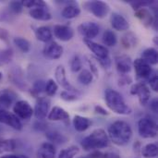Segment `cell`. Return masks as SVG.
I'll return each mask as SVG.
<instances>
[{
  "label": "cell",
  "mask_w": 158,
  "mask_h": 158,
  "mask_svg": "<svg viewBox=\"0 0 158 158\" xmlns=\"http://www.w3.org/2000/svg\"><path fill=\"white\" fill-rule=\"evenodd\" d=\"M115 62H116V68L119 73L125 75L131 72L132 69V60L129 56L127 55L118 56L115 58Z\"/></svg>",
  "instance_id": "obj_15"
},
{
  "label": "cell",
  "mask_w": 158,
  "mask_h": 158,
  "mask_svg": "<svg viewBox=\"0 0 158 158\" xmlns=\"http://www.w3.org/2000/svg\"><path fill=\"white\" fill-rule=\"evenodd\" d=\"M99 31H100L99 26L93 21L83 22L80 24L78 27V31L87 40H92L95 38L98 35Z\"/></svg>",
  "instance_id": "obj_9"
},
{
  "label": "cell",
  "mask_w": 158,
  "mask_h": 158,
  "mask_svg": "<svg viewBox=\"0 0 158 158\" xmlns=\"http://www.w3.org/2000/svg\"><path fill=\"white\" fill-rule=\"evenodd\" d=\"M58 89V86L56 82L53 79H49L47 82H45V87H44V92L48 96H54Z\"/></svg>",
  "instance_id": "obj_35"
},
{
  "label": "cell",
  "mask_w": 158,
  "mask_h": 158,
  "mask_svg": "<svg viewBox=\"0 0 158 158\" xmlns=\"http://www.w3.org/2000/svg\"><path fill=\"white\" fill-rule=\"evenodd\" d=\"M88 63H89V65H90V67H91V69H92V73H93V75L94 74L96 77H98V71H97V66H96V64H95V62H94V60H93L92 58H90V59H88Z\"/></svg>",
  "instance_id": "obj_46"
},
{
  "label": "cell",
  "mask_w": 158,
  "mask_h": 158,
  "mask_svg": "<svg viewBox=\"0 0 158 158\" xmlns=\"http://www.w3.org/2000/svg\"><path fill=\"white\" fill-rule=\"evenodd\" d=\"M83 6L86 10L91 12L98 19H104L110 10L108 4L103 1H89L84 3Z\"/></svg>",
  "instance_id": "obj_5"
},
{
  "label": "cell",
  "mask_w": 158,
  "mask_h": 158,
  "mask_svg": "<svg viewBox=\"0 0 158 158\" xmlns=\"http://www.w3.org/2000/svg\"><path fill=\"white\" fill-rule=\"evenodd\" d=\"M138 42H139V40H138L137 35L131 31L124 34L121 38V44L126 49H131V48L137 46Z\"/></svg>",
  "instance_id": "obj_24"
},
{
  "label": "cell",
  "mask_w": 158,
  "mask_h": 158,
  "mask_svg": "<svg viewBox=\"0 0 158 158\" xmlns=\"http://www.w3.org/2000/svg\"><path fill=\"white\" fill-rule=\"evenodd\" d=\"M55 36L63 42L70 41L74 36V31L67 25H56L54 27Z\"/></svg>",
  "instance_id": "obj_18"
},
{
  "label": "cell",
  "mask_w": 158,
  "mask_h": 158,
  "mask_svg": "<svg viewBox=\"0 0 158 158\" xmlns=\"http://www.w3.org/2000/svg\"><path fill=\"white\" fill-rule=\"evenodd\" d=\"M8 37H9L8 31H7L6 30H5V29H1V28H0V39L6 42L7 39H8Z\"/></svg>",
  "instance_id": "obj_48"
},
{
  "label": "cell",
  "mask_w": 158,
  "mask_h": 158,
  "mask_svg": "<svg viewBox=\"0 0 158 158\" xmlns=\"http://www.w3.org/2000/svg\"><path fill=\"white\" fill-rule=\"evenodd\" d=\"M47 118L51 121H69V113L59 106H54L52 110L48 113Z\"/></svg>",
  "instance_id": "obj_20"
},
{
  "label": "cell",
  "mask_w": 158,
  "mask_h": 158,
  "mask_svg": "<svg viewBox=\"0 0 158 158\" xmlns=\"http://www.w3.org/2000/svg\"><path fill=\"white\" fill-rule=\"evenodd\" d=\"M63 51L64 49L60 44H58L56 42L51 41L44 45L43 49V54L46 58L55 60L61 57V56L63 55Z\"/></svg>",
  "instance_id": "obj_10"
},
{
  "label": "cell",
  "mask_w": 158,
  "mask_h": 158,
  "mask_svg": "<svg viewBox=\"0 0 158 158\" xmlns=\"http://www.w3.org/2000/svg\"><path fill=\"white\" fill-rule=\"evenodd\" d=\"M157 151L156 144L149 143L142 148V155L145 158H155L157 156Z\"/></svg>",
  "instance_id": "obj_28"
},
{
  "label": "cell",
  "mask_w": 158,
  "mask_h": 158,
  "mask_svg": "<svg viewBox=\"0 0 158 158\" xmlns=\"http://www.w3.org/2000/svg\"><path fill=\"white\" fill-rule=\"evenodd\" d=\"M103 42L107 46H115L118 42L115 32L111 30L105 31V32L103 33Z\"/></svg>",
  "instance_id": "obj_29"
},
{
  "label": "cell",
  "mask_w": 158,
  "mask_h": 158,
  "mask_svg": "<svg viewBox=\"0 0 158 158\" xmlns=\"http://www.w3.org/2000/svg\"><path fill=\"white\" fill-rule=\"evenodd\" d=\"M150 108L154 113H157V99L155 98L150 103Z\"/></svg>",
  "instance_id": "obj_49"
},
{
  "label": "cell",
  "mask_w": 158,
  "mask_h": 158,
  "mask_svg": "<svg viewBox=\"0 0 158 158\" xmlns=\"http://www.w3.org/2000/svg\"><path fill=\"white\" fill-rule=\"evenodd\" d=\"M92 125V121L90 118H86V117H82V116H75L73 118V126L74 129L79 131V132H82L85 131L86 130L89 129V127Z\"/></svg>",
  "instance_id": "obj_23"
},
{
  "label": "cell",
  "mask_w": 158,
  "mask_h": 158,
  "mask_svg": "<svg viewBox=\"0 0 158 158\" xmlns=\"http://www.w3.org/2000/svg\"><path fill=\"white\" fill-rule=\"evenodd\" d=\"M60 97L62 100L66 101V102H73L78 100V95L76 94L68 92V91H63L60 94Z\"/></svg>",
  "instance_id": "obj_42"
},
{
  "label": "cell",
  "mask_w": 158,
  "mask_h": 158,
  "mask_svg": "<svg viewBox=\"0 0 158 158\" xmlns=\"http://www.w3.org/2000/svg\"><path fill=\"white\" fill-rule=\"evenodd\" d=\"M13 56V52L10 48L6 49H0V67L9 63L12 59Z\"/></svg>",
  "instance_id": "obj_34"
},
{
  "label": "cell",
  "mask_w": 158,
  "mask_h": 158,
  "mask_svg": "<svg viewBox=\"0 0 158 158\" xmlns=\"http://www.w3.org/2000/svg\"><path fill=\"white\" fill-rule=\"evenodd\" d=\"M34 32H35V37L37 38V40L41 42L48 43L52 39V31L46 26H42V27L37 28Z\"/></svg>",
  "instance_id": "obj_27"
},
{
  "label": "cell",
  "mask_w": 158,
  "mask_h": 158,
  "mask_svg": "<svg viewBox=\"0 0 158 158\" xmlns=\"http://www.w3.org/2000/svg\"><path fill=\"white\" fill-rule=\"evenodd\" d=\"M141 58L143 60H144L146 63H148L150 66L151 65H156L158 62L157 51L155 48H152V47L147 48L143 52Z\"/></svg>",
  "instance_id": "obj_25"
},
{
  "label": "cell",
  "mask_w": 158,
  "mask_h": 158,
  "mask_svg": "<svg viewBox=\"0 0 158 158\" xmlns=\"http://www.w3.org/2000/svg\"><path fill=\"white\" fill-rule=\"evenodd\" d=\"M138 131L143 138H155L157 135V125L153 119L143 118L138 122Z\"/></svg>",
  "instance_id": "obj_4"
},
{
  "label": "cell",
  "mask_w": 158,
  "mask_h": 158,
  "mask_svg": "<svg viewBox=\"0 0 158 158\" xmlns=\"http://www.w3.org/2000/svg\"><path fill=\"white\" fill-rule=\"evenodd\" d=\"M13 112L14 115L17 116L19 119L28 120L33 115V108L29 104V102L25 100H19L15 103L13 107Z\"/></svg>",
  "instance_id": "obj_7"
},
{
  "label": "cell",
  "mask_w": 158,
  "mask_h": 158,
  "mask_svg": "<svg viewBox=\"0 0 158 158\" xmlns=\"http://www.w3.org/2000/svg\"><path fill=\"white\" fill-rule=\"evenodd\" d=\"M107 136L114 144L123 146L130 143L132 137V130L127 122L118 120L109 126Z\"/></svg>",
  "instance_id": "obj_1"
},
{
  "label": "cell",
  "mask_w": 158,
  "mask_h": 158,
  "mask_svg": "<svg viewBox=\"0 0 158 158\" xmlns=\"http://www.w3.org/2000/svg\"><path fill=\"white\" fill-rule=\"evenodd\" d=\"M109 145V139L103 129L94 130L89 136L81 142V146L85 151H93L106 148Z\"/></svg>",
  "instance_id": "obj_3"
},
{
  "label": "cell",
  "mask_w": 158,
  "mask_h": 158,
  "mask_svg": "<svg viewBox=\"0 0 158 158\" xmlns=\"http://www.w3.org/2000/svg\"><path fill=\"white\" fill-rule=\"evenodd\" d=\"M94 112L97 113V114L103 115V116H107L108 115V112L104 107H102L101 106H94Z\"/></svg>",
  "instance_id": "obj_47"
},
{
  "label": "cell",
  "mask_w": 158,
  "mask_h": 158,
  "mask_svg": "<svg viewBox=\"0 0 158 158\" xmlns=\"http://www.w3.org/2000/svg\"><path fill=\"white\" fill-rule=\"evenodd\" d=\"M51 101L48 97H38L34 109L33 114L37 119H44L47 117L50 109Z\"/></svg>",
  "instance_id": "obj_8"
},
{
  "label": "cell",
  "mask_w": 158,
  "mask_h": 158,
  "mask_svg": "<svg viewBox=\"0 0 158 158\" xmlns=\"http://www.w3.org/2000/svg\"><path fill=\"white\" fill-rule=\"evenodd\" d=\"M46 137L49 141L56 143H64L68 140V138L65 135L57 131H49L46 133Z\"/></svg>",
  "instance_id": "obj_31"
},
{
  "label": "cell",
  "mask_w": 158,
  "mask_h": 158,
  "mask_svg": "<svg viewBox=\"0 0 158 158\" xmlns=\"http://www.w3.org/2000/svg\"><path fill=\"white\" fill-rule=\"evenodd\" d=\"M13 42H14L15 45L23 53H28L31 50L30 42L23 37H16V38H14Z\"/></svg>",
  "instance_id": "obj_30"
},
{
  "label": "cell",
  "mask_w": 158,
  "mask_h": 158,
  "mask_svg": "<svg viewBox=\"0 0 158 158\" xmlns=\"http://www.w3.org/2000/svg\"><path fill=\"white\" fill-rule=\"evenodd\" d=\"M0 123L7 125L17 131H20L22 129L20 120L17 118V116L7 110H0Z\"/></svg>",
  "instance_id": "obj_12"
},
{
  "label": "cell",
  "mask_w": 158,
  "mask_h": 158,
  "mask_svg": "<svg viewBox=\"0 0 158 158\" xmlns=\"http://www.w3.org/2000/svg\"><path fill=\"white\" fill-rule=\"evenodd\" d=\"M44 87H45V82L44 81H35V83L33 84V87L31 89V94L34 96L39 95V94H41L43 91H44Z\"/></svg>",
  "instance_id": "obj_39"
},
{
  "label": "cell",
  "mask_w": 158,
  "mask_h": 158,
  "mask_svg": "<svg viewBox=\"0 0 158 158\" xmlns=\"http://www.w3.org/2000/svg\"><path fill=\"white\" fill-rule=\"evenodd\" d=\"M83 42L85 43L87 47L95 55L96 58L104 59V58L109 57V52H108V49L106 46L101 45V44H99L97 43H94L92 40L84 39Z\"/></svg>",
  "instance_id": "obj_16"
},
{
  "label": "cell",
  "mask_w": 158,
  "mask_h": 158,
  "mask_svg": "<svg viewBox=\"0 0 158 158\" xmlns=\"http://www.w3.org/2000/svg\"><path fill=\"white\" fill-rule=\"evenodd\" d=\"M131 82V78H128L127 76L124 75V77L122 79L119 80V85H122L123 83L124 84H130Z\"/></svg>",
  "instance_id": "obj_51"
},
{
  "label": "cell",
  "mask_w": 158,
  "mask_h": 158,
  "mask_svg": "<svg viewBox=\"0 0 158 158\" xmlns=\"http://www.w3.org/2000/svg\"><path fill=\"white\" fill-rule=\"evenodd\" d=\"M8 7H9L11 12H13L15 14H19L22 11L23 6H22L21 1H12L9 3Z\"/></svg>",
  "instance_id": "obj_43"
},
{
  "label": "cell",
  "mask_w": 158,
  "mask_h": 158,
  "mask_svg": "<svg viewBox=\"0 0 158 158\" xmlns=\"http://www.w3.org/2000/svg\"><path fill=\"white\" fill-rule=\"evenodd\" d=\"M150 84V87L151 89L154 91V92H157L158 91V78L157 74L156 71L153 70V72L150 74V76L146 79Z\"/></svg>",
  "instance_id": "obj_38"
},
{
  "label": "cell",
  "mask_w": 158,
  "mask_h": 158,
  "mask_svg": "<svg viewBox=\"0 0 158 158\" xmlns=\"http://www.w3.org/2000/svg\"><path fill=\"white\" fill-rule=\"evenodd\" d=\"M92 158H120V156L114 153V152H108V153H94L90 156Z\"/></svg>",
  "instance_id": "obj_44"
},
{
  "label": "cell",
  "mask_w": 158,
  "mask_h": 158,
  "mask_svg": "<svg viewBox=\"0 0 158 158\" xmlns=\"http://www.w3.org/2000/svg\"><path fill=\"white\" fill-rule=\"evenodd\" d=\"M80 152V149L77 146H70L69 148H66L62 150L59 153V156L57 158H74Z\"/></svg>",
  "instance_id": "obj_33"
},
{
  "label": "cell",
  "mask_w": 158,
  "mask_h": 158,
  "mask_svg": "<svg viewBox=\"0 0 158 158\" xmlns=\"http://www.w3.org/2000/svg\"><path fill=\"white\" fill-rule=\"evenodd\" d=\"M132 65L134 67L137 78L139 79H147L150 76V74L153 72L151 66L148 63H146L144 60H143L142 58L135 59Z\"/></svg>",
  "instance_id": "obj_13"
},
{
  "label": "cell",
  "mask_w": 158,
  "mask_h": 158,
  "mask_svg": "<svg viewBox=\"0 0 158 158\" xmlns=\"http://www.w3.org/2000/svg\"><path fill=\"white\" fill-rule=\"evenodd\" d=\"M56 149L50 143H44L37 151V158H55Z\"/></svg>",
  "instance_id": "obj_22"
},
{
  "label": "cell",
  "mask_w": 158,
  "mask_h": 158,
  "mask_svg": "<svg viewBox=\"0 0 158 158\" xmlns=\"http://www.w3.org/2000/svg\"><path fill=\"white\" fill-rule=\"evenodd\" d=\"M94 80V75L93 73L88 70V69H83L78 76V81L80 83L83 85H89Z\"/></svg>",
  "instance_id": "obj_32"
},
{
  "label": "cell",
  "mask_w": 158,
  "mask_h": 158,
  "mask_svg": "<svg viewBox=\"0 0 158 158\" xmlns=\"http://www.w3.org/2000/svg\"><path fill=\"white\" fill-rule=\"evenodd\" d=\"M131 94L138 96L141 106H146L149 103L150 98H151L150 89L143 82H139V83L133 84L131 88Z\"/></svg>",
  "instance_id": "obj_6"
},
{
  "label": "cell",
  "mask_w": 158,
  "mask_h": 158,
  "mask_svg": "<svg viewBox=\"0 0 158 158\" xmlns=\"http://www.w3.org/2000/svg\"><path fill=\"white\" fill-rule=\"evenodd\" d=\"M0 158H29L26 156L23 155H6V156H2Z\"/></svg>",
  "instance_id": "obj_50"
},
{
  "label": "cell",
  "mask_w": 158,
  "mask_h": 158,
  "mask_svg": "<svg viewBox=\"0 0 158 158\" xmlns=\"http://www.w3.org/2000/svg\"><path fill=\"white\" fill-rule=\"evenodd\" d=\"M155 3H156L155 1H131L130 2L131 6L133 7L134 10H137L145 6H151Z\"/></svg>",
  "instance_id": "obj_40"
},
{
  "label": "cell",
  "mask_w": 158,
  "mask_h": 158,
  "mask_svg": "<svg viewBox=\"0 0 158 158\" xmlns=\"http://www.w3.org/2000/svg\"><path fill=\"white\" fill-rule=\"evenodd\" d=\"M110 22H111L113 29H115L116 31H128L130 28L129 21L122 15L116 13V12L112 13L111 18H110Z\"/></svg>",
  "instance_id": "obj_19"
},
{
  "label": "cell",
  "mask_w": 158,
  "mask_h": 158,
  "mask_svg": "<svg viewBox=\"0 0 158 158\" xmlns=\"http://www.w3.org/2000/svg\"><path fill=\"white\" fill-rule=\"evenodd\" d=\"M22 6L30 8H34V7H47L46 3L44 1H38V0H25L21 1Z\"/></svg>",
  "instance_id": "obj_36"
},
{
  "label": "cell",
  "mask_w": 158,
  "mask_h": 158,
  "mask_svg": "<svg viewBox=\"0 0 158 158\" xmlns=\"http://www.w3.org/2000/svg\"><path fill=\"white\" fill-rule=\"evenodd\" d=\"M98 60V62L100 63V65L105 68V69H109L110 66H111V60L109 57H106V58H104V59H99V58H96Z\"/></svg>",
  "instance_id": "obj_45"
},
{
  "label": "cell",
  "mask_w": 158,
  "mask_h": 158,
  "mask_svg": "<svg viewBox=\"0 0 158 158\" xmlns=\"http://www.w3.org/2000/svg\"><path fill=\"white\" fill-rule=\"evenodd\" d=\"M16 147V143L13 140H2L0 141V150L1 151H13Z\"/></svg>",
  "instance_id": "obj_37"
},
{
  "label": "cell",
  "mask_w": 158,
  "mask_h": 158,
  "mask_svg": "<svg viewBox=\"0 0 158 158\" xmlns=\"http://www.w3.org/2000/svg\"><path fill=\"white\" fill-rule=\"evenodd\" d=\"M81 14V8L74 5V4H69L68 6H66L61 12V15L63 18L70 19H74L76 17H78Z\"/></svg>",
  "instance_id": "obj_26"
},
{
  "label": "cell",
  "mask_w": 158,
  "mask_h": 158,
  "mask_svg": "<svg viewBox=\"0 0 158 158\" xmlns=\"http://www.w3.org/2000/svg\"><path fill=\"white\" fill-rule=\"evenodd\" d=\"M81 60L79 56H74L73 58L71 59V63H70V68H71V70L73 72H78L81 69Z\"/></svg>",
  "instance_id": "obj_41"
},
{
  "label": "cell",
  "mask_w": 158,
  "mask_h": 158,
  "mask_svg": "<svg viewBox=\"0 0 158 158\" xmlns=\"http://www.w3.org/2000/svg\"><path fill=\"white\" fill-rule=\"evenodd\" d=\"M56 81L58 82V84L63 87L66 91L68 92H70V93H73V94H80V92L74 87L72 86L69 81H68L67 79V76H66V71H65V69L62 65H59L57 66V68L56 69Z\"/></svg>",
  "instance_id": "obj_11"
},
{
  "label": "cell",
  "mask_w": 158,
  "mask_h": 158,
  "mask_svg": "<svg viewBox=\"0 0 158 158\" xmlns=\"http://www.w3.org/2000/svg\"><path fill=\"white\" fill-rule=\"evenodd\" d=\"M2 78H3V74H2V72H0V81L2 80Z\"/></svg>",
  "instance_id": "obj_52"
},
{
  "label": "cell",
  "mask_w": 158,
  "mask_h": 158,
  "mask_svg": "<svg viewBox=\"0 0 158 158\" xmlns=\"http://www.w3.org/2000/svg\"><path fill=\"white\" fill-rule=\"evenodd\" d=\"M105 101L108 108L118 115H130L132 110L125 102L123 96L117 91L106 89L105 92Z\"/></svg>",
  "instance_id": "obj_2"
},
{
  "label": "cell",
  "mask_w": 158,
  "mask_h": 158,
  "mask_svg": "<svg viewBox=\"0 0 158 158\" xmlns=\"http://www.w3.org/2000/svg\"><path fill=\"white\" fill-rule=\"evenodd\" d=\"M30 16L37 20H43V21H47L52 19L51 13L48 11L46 7H34L31 8L29 11Z\"/></svg>",
  "instance_id": "obj_21"
},
{
  "label": "cell",
  "mask_w": 158,
  "mask_h": 158,
  "mask_svg": "<svg viewBox=\"0 0 158 158\" xmlns=\"http://www.w3.org/2000/svg\"><path fill=\"white\" fill-rule=\"evenodd\" d=\"M134 16L142 22V24L145 28L151 27L154 23L155 18H156L152 14V12L148 8H145V7L135 10Z\"/></svg>",
  "instance_id": "obj_17"
},
{
  "label": "cell",
  "mask_w": 158,
  "mask_h": 158,
  "mask_svg": "<svg viewBox=\"0 0 158 158\" xmlns=\"http://www.w3.org/2000/svg\"><path fill=\"white\" fill-rule=\"evenodd\" d=\"M17 94L10 89H3L0 91V110H6L11 106L16 101Z\"/></svg>",
  "instance_id": "obj_14"
}]
</instances>
